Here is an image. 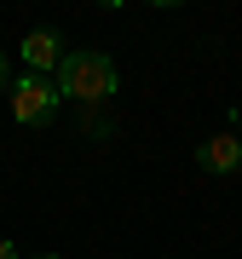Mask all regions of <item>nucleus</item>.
<instances>
[{"label": "nucleus", "instance_id": "1", "mask_svg": "<svg viewBox=\"0 0 242 259\" xmlns=\"http://www.w3.org/2000/svg\"><path fill=\"white\" fill-rule=\"evenodd\" d=\"M58 98H75V104H104L115 93V58L110 52H64V64H58Z\"/></svg>", "mask_w": 242, "mask_h": 259}, {"label": "nucleus", "instance_id": "6", "mask_svg": "<svg viewBox=\"0 0 242 259\" xmlns=\"http://www.w3.org/2000/svg\"><path fill=\"white\" fill-rule=\"evenodd\" d=\"M0 93H6V52H0Z\"/></svg>", "mask_w": 242, "mask_h": 259}, {"label": "nucleus", "instance_id": "7", "mask_svg": "<svg viewBox=\"0 0 242 259\" xmlns=\"http://www.w3.org/2000/svg\"><path fill=\"white\" fill-rule=\"evenodd\" d=\"M236 139H242V115H236Z\"/></svg>", "mask_w": 242, "mask_h": 259}, {"label": "nucleus", "instance_id": "5", "mask_svg": "<svg viewBox=\"0 0 242 259\" xmlns=\"http://www.w3.org/2000/svg\"><path fill=\"white\" fill-rule=\"evenodd\" d=\"M0 259H18V248H12V242H6V236H0Z\"/></svg>", "mask_w": 242, "mask_h": 259}, {"label": "nucleus", "instance_id": "3", "mask_svg": "<svg viewBox=\"0 0 242 259\" xmlns=\"http://www.w3.org/2000/svg\"><path fill=\"white\" fill-rule=\"evenodd\" d=\"M23 64H29V75H58V64H64V35H58V29H29L23 35Z\"/></svg>", "mask_w": 242, "mask_h": 259}, {"label": "nucleus", "instance_id": "2", "mask_svg": "<svg viewBox=\"0 0 242 259\" xmlns=\"http://www.w3.org/2000/svg\"><path fill=\"white\" fill-rule=\"evenodd\" d=\"M58 104H64V98H58V81H52V75H18V81H12V115H18L23 121V127H47V121L58 115Z\"/></svg>", "mask_w": 242, "mask_h": 259}, {"label": "nucleus", "instance_id": "4", "mask_svg": "<svg viewBox=\"0 0 242 259\" xmlns=\"http://www.w3.org/2000/svg\"><path fill=\"white\" fill-rule=\"evenodd\" d=\"M196 167H202V173H236V167H242V139H236V133H214V139H202Z\"/></svg>", "mask_w": 242, "mask_h": 259}, {"label": "nucleus", "instance_id": "8", "mask_svg": "<svg viewBox=\"0 0 242 259\" xmlns=\"http://www.w3.org/2000/svg\"><path fill=\"white\" fill-rule=\"evenodd\" d=\"M47 259H52V253H47Z\"/></svg>", "mask_w": 242, "mask_h": 259}]
</instances>
